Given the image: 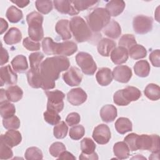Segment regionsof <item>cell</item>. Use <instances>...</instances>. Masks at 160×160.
Segmentation results:
<instances>
[{
    "label": "cell",
    "mask_w": 160,
    "mask_h": 160,
    "mask_svg": "<svg viewBox=\"0 0 160 160\" xmlns=\"http://www.w3.org/2000/svg\"><path fill=\"white\" fill-rule=\"evenodd\" d=\"M69 66V59L64 56H55L44 60L40 67V72L44 81L42 89L47 91L53 89L60 72L68 70Z\"/></svg>",
    "instance_id": "obj_1"
},
{
    "label": "cell",
    "mask_w": 160,
    "mask_h": 160,
    "mask_svg": "<svg viewBox=\"0 0 160 160\" xmlns=\"http://www.w3.org/2000/svg\"><path fill=\"white\" fill-rule=\"evenodd\" d=\"M69 28L74 39L78 42L88 41L92 38L91 30L84 19L80 16H76L71 18Z\"/></svg>",
    "instance_id": "obj_2"
},
{
    "label": "cell",
    "mask_w": 160,
    "mask_h": 160,
    "mask_svg": "<svg viewBox=\"0 0 160 160\" xmlns=\"http://www.w3.org/2000/svg\"><path fill=\"white\" fill-rule=\"evenodd\" d=\"M86 20L91 31L98 32L102 30L110 22L111 16L106 9L98 8L88 14Z\"/></svg>",
    "instance_id": "obj_3"
},
{
    "label": "cell",
    "mask_w": 160,
    "mask_h": 160,
    "mask_svg": "<svg viewBox=\"0 0 160 160\" xmlns=\"http://www.w3.org/2000/svg\"><path fill=\"white\" fill-rule=\"evenodd\" d=\"M141 96V92L137 88L127 86L114 94L113 101L118 106H127L131 101H137Z\"/></svg>",
    "instance_id": "obj_4"
},
{
    "label": "cell",
    "mask_w": 160,
    "mask_h": 160,
    "mask_svg": "<svg viewBox=\"0 0 160 160\" xmlns=\"http://www.w3.org/2000/svg\"><path fill=\"white\" fill-rule=\"evenodd\" d=\"M138 150H148L152 152H159V137L157 134H141L136 139Z\"/></svg>",
    "instance_id": "obj_5"
},
{
    "label": "cell",
    "mask_w": 160,
    "mask_h": 160,
    "mask_svg": "<svg viewBox=\"0 0 160 160\" xmlns=\"http://www.w3.org/2000/svg\"><path fill=\"white\" fill-rule=\"evenodd\" d=\"M76 61L84 74L91 76L95 73L97 66L90 54L85 52H79L76 56Z\"/></svg>",
    "instance_id": "obj_6"
},
{
    "label": "cell",
    "mask_w": 160,
    "mask_h": 160,
    "mask_svg": "<svg viewBox=\"0 0 160 160\" xmlns=\"http://www.w3.org/2000/svg\"><path fill=\"white\" fill-rule=\"evenodd\" d=\"M48 98L47 110L54 111L57 112H60L64 108L63 99L65 94L59 90L54 91H44Z\"/></svg>",
    "instance_id": "obj_7"
},
{
    "label": "cell",
    "mask_w": 160,
    "mask_h": 160,
    "mask_svg": "<svg viewBox=\"0 0 160 160\" xmlns=\"http://www.w3.org/2000/svg\"><path fill=\"white\" fill-rule=\"evenodd\" d=\"M152 24L153 19L151 17L138 15L133 19V29L137 34H144L152 30Z\"/></svg>",
    "instance_id": "obj_8"
},
{
    "label": "cell",
    "mask_w": 160,
    "mask_h": 160,
    "mask_svg": "<svg viewBox=\"0 0 160 160\" xmlns=\"http://www.w3.org/2000/svg\"><path fill=\"white\" fill-rule=\"evenodd\" d=\"M92 136L98 144H105L109 141L111 134L109 128L106 124H101L95 127Z\"/></svg>",
    "instance_id": "obj_9"
},
{
    "label": "cell",
    "mask_w": 160,
    "mask_h": 160,
    "mask_svg": "<svg viewBox=\"0 0 160 160\" xmlns=\"http://www.w3.org/2000/svg\"><path fill=\"white\" fill-rule=\"evenodd\" d=\"M64 81L70 86H77L82 81V76L80 70L74 66L71 67L62 74Z\"/></svg>",
    "instance_id": "obj_10"
},
{
    "label": "cell",
    "mask_w": 160,
    "mask_h": 160,
    "mask_svg": "<svg viewBox=\"0 0 160 160\" xmlns=\"http://www.w3.org/2000/svg\"><path fill=\"white\" fill-rule=\"evenodd\" d=\"M0 80L1 86L4 84L13 85L17 83L18 76L10 65H7L2 66L0 69Z\"/></svg>",
    "instance_id": "obj_11"
},
{
    "label": "cell",
    "mask_w": 160,
    "mask_h": 160,
    "mask_svg": "<svg viewBox=\"0 0 160 160\" xmlns=\"http://www.w3.org/2000/svg\"><path fill=\"white\" fill-rule=\"evenodd\" d=\"M77 50V44L73 41H65L62 42H56L55 55L69 56L75 53Z\"/></svg>",
    "instance_id": "obj_12"
},
{
    "label": "cell",
    "mask_w": 160,
    "mask_h": 160,
    "mask_svg": "<svg viewBox=\"0 0 160 160\" xmlns=\"http://www.w3.org/2000/svg\"><path fill=\"white\" fill-rule=\"evenodd\" d=\"M113 78L118 82L126 83L132 77L131 68L125 65H120L115 67L112 72Z\"/></svg>",
    "instance_id": "obj_13"
},
{
    "label": "cell",
    "mask_w": 160,
    "mask_h": 160,
    "mask_svg": "<svg viewBox=\"0 0 160 160\" xmlns=\"http://www.w3.org/2000/svg\"><path fill=\"white\" fill-rule=\"evenodd\" d=\"M87 98L86 92L81 88L72 89L67 94L68 102L74 106H79L83 104L86 101Z\"/></svg>",
    "instance_id": "obj_14"
},
{
    "label": "cell",
    "mask_w": 160,
    "mask_h": 160,
    "mask_svg": "<svg viewBox=\"0 0 160 160\" xmlns=\"http://www.w3.org/2000/svg\"><path fill=\"white\" fill-rule=\"evenodd\" d=\"M52 2L56 9L60 13L69 14L70 16L76 15L79 13V12L75 9L72 1L55 0Z\"/></svg>",
    "instance_id": "obj_15"
},
{
    "label": "cell",
    "mask_w": 160,
    "mask_h": 160,
    "mask_svg": "<svg viewBox=\"0 0 160 160\" xmlns=\"http://www.w3.org/2000/svg\"><path fill=\"white\" fill-rule=\"evenodd\" d=\"M1 139L9 146L13 148L21 143L22 136L19 131L15 129H9L4 134H1Z\"/></svg>",
    "instance_id": "obj_16"
},
{
    "label": "cell",
    "mask_w": 160,
    "mask_h": 160,
    "mask_svg": "<svg viewBox=\"0 0 160 160\" xmlns=\"http://www.w3.org/2000/svg\"><path fill=\"white\" fill-rule=\"evenodd\" d=\"M27 79L29 86L33 88H42L44 86V79L40 70L30 69L27 72Z\"/></svg>",
    "instance_id": "obj_17"
},
{
    "label": "cell",
    "mask_w": 160,
    "mask_h": 160,
    "mask_svg": "<svg viewBox=\"0 0 160 160\" xmlns=\"http://www.w3.org/2000/svg\"><path fill=\"white\" fill-rule=\"evenodd\" d=\"M116 46V44L113 40L109 38H102L99 41L97 49L100 55L104 57H108Z\"/></svg>",
    "instance_id": "obj_18"
},
{
    "label": "cell",
    "mask_w": 160,
    "mask_h": 160,
    "mask_svg": "<svg viewBox=\"0 0 160 160\" xmlns=\"http://www.w3.org/2000/svg\"><path fill=\"white\" fill-rule=\"evenodd\" d=\"M111 59L116 64H121L126 62L128 59V50L124 47H116L111 52Z\"/></svg>",
    "instance_id": "obj_19"
},
{
    "label": "cell",
    "mask_w": 160,
    "mask_h": 160,
    "mask_svg": "<svg viewBox=\"0 0 160 160\" xmlns=\"http://www.w3.org/2000/svg\"><path fill=\"white\" fill-rule=\"evenodd\" d=\"M55 30L62 40H68L72 37L69 28V21L68 19L59 20L56 24Z\"/></svg>",
    "instance_id": "obj_20"
},
{
    "label": "cell",
    "mask_w": 160,
    "mask_h": 160,
    "mask_svg": "<svg viewBox=\"0 0 160 160\" xmlns=\"http://www.w3.org/2000/svg\"><path fill=\"white\" fill-rule=\"evenodd\" d=\"M96 78L99 84L102 86H106L112 81L113 76L112 71L108 68H100L96 74Z\"/></svg>",
    "instance_id": "obj_21"
},
{
    "label": "cell",
    "mask_w": 160,
    "mask_h": 160,
    "mask_svg": "<svg viewBox=\"0 0 160 160\" xmlns=\"http://www.w3.org/2000/svg\"><path fill=\"white\" fill-rule=\"evenodd\" d=\"M44 20L43 16L39 12L32 11L26 16V21L28 24V29H41L42 28V24Z\"/></svg>",
    "instance_id": "obj_22"
},
{
    "label": "cell",
    "mask_w": 160,
    "mask_h": 160,
    "mask_svg": "<svg viewBox=\"0 0 160 160\" xmlns=\"http://www.w3.org/2000/svg\"><path fill=\"white\" fill-rule=\"evenodd\" d=\"M125 2L121 0H112L106 4V9L111 16H118L122 12L125 8Z\"/></svg>",
    "instance_id": "obj_23"
},
{
    "label": "cell",
    "mask_w": 160,
    "mask_h": 160,
    "mask_svg": "<svg viewBox=\"0 0 160 160\" xmlns=\"http://www.w3.org/2000/svg\"><path fill=\"white\" fill-rule=\"evenodd\" d=\"M117 109L112 104H107L102 107L100 110V116L105 122H112L117 117Z\"/></svg>",
    "instance_id": "obj_24"
},
{
    "label": "cell",
    "mask_w": 160,
    "mask_h": 160,
    "mask_svg": "<svg viewBox=\"0 0 160 160\" xmlns=\"http://www.w3.org/2000/svg\"><path fill=\"white\" fill-rule=\"evenodd\" d=\"M22 39L21 31L15 27L11 28L3 37L4 41L8 45L19 43Z\"/></svg>",
    "instance_id": "obj_25"
},
{
    "label": "cell",
    "mask_w": 160,
    "mask_h": 160,
    "mask_svg": "<svg viewBox=\"0 0 160 160\" xmlns=\"http://www.w3.org/2000/svg\"><path fill=\"white\" fill-rule=\"evenodd\" d=\"M103 33L108 37L112 39L118 38L121 34V28L119 23L114 20L111 21L102 29Z\"/></svg>",
    "instance_id": "obj_26"
},
{
    "label": "cell",
    "mask_w": 160,
    "mask_h": 160,
    "mask_svg": "<svg viewBox=\"0 0 160 160\" xmlns=\"http://www.w3.org/2000/svg\"><path fill=\"white\" fill-rule=\"evenodd\" d=\"M11 65L14 71L16 72L22 73L28 69V64L26 56L18 55L11 61Z\"/></svg>",
    "instance_id": "obj_27"
},
{
    "label": "cell",
    "mask_w": 160,
    "mask_h": 160,
    "mask_svg": "<svg viewBox=\"0 0 160 160\" xmlns=\"http://www.w3.org/2000/svg\"><path fill=\"white\" fill-rule=\"evenodd\" d=\"M113 152L118 159H124L129 156L130 149L124 141H120L114 144Z\"/></svg>",
    "instance_id": "obj_28"
},
{
    "label": "cell",
    "mask_w": 160,
    "mask_h": 160,
    "mask_svg": "<svg viewBox=\"0 0 160 160\" xmlns=\"http://www.w3.org/2000/svg\"><path fill=\"white\" fill-rule=\"evenodd\" d=\"M115 128L118 132L124 134L132 130V125L131 121L126 118L121 117L118 118L115 122Z\"/></svg>",
    "instance_id": "obj_29"
},
{
    "label": "cell",
    "mask_w": 160,
    "mask_h": 160,
    "mask_svg": "<svg viewBox=\"0 0 160 160\" xmlns=\"http://www.w3.org/2000/svg\"><path fill=\"white\" fill-rule=\"evenodd\" d=\"M6 94L9 101L16 102L21 100L23 96L22 89L18 86H11L6 90Z\"/></svg>",
    "instance_id": "obj_30"
},
{
    "label": "cell",
    "mask_w": 160,
    "mask_h": 160,
    "mask_svg": "<svg viewBox=\"0 0 160 160\" xmlns=\"http://www.w3.org/2000/svg\"><path fill=\"white\" fill-rule=\"evenodd\" d=\"M150 69V65L146 60L138 61L134 66L135 74L141 78L147 77L149 74Z\"/></svg>",
    "instance_id": "obj_31"
},
{
    "label": "cell",
    "mask_w": 160,
    "mask_h": 160,
    "mask_svg": "<svg viewBox=\"0 0 160 160\" xmlns=\"http://www.w3.org/2000/svg\"><path fill=\"white\" fill-rule=\"evenodd\" d=\"M145 96L151 101H157L160 98V88L153 83L149 84L144 91Z\"/></svg>",
    "instance_id": "obj_32"
},
{
    "label": "cell",
    "mask_w": 160,
    "mask_h": 160,
    "mask_svg": "<svg viewBox=\"0 0 160 160\" xmlns=\"http://www.w3.org/2000/svg\"><path fill=\"white\" fill-rule=\"evenodd\" d=\"M128 54L131 58L137 60L145 58L147 51L143 46L136 44L128 49Z\"/></svg>",
    "instance_id": "obj_33"
},
{
    "label": "cell",
    "mask_w": 160,
    "mask_h": 160,
    "mask_svg": "<svg viewBox=\"0 0 160 160\" xmlns=\"http://www.w3.org/2000/svg\"><path fill=\"white\" fill-rule=\"evenodd\" d=\"M6 16L7 19L12 23H17L23 18L22 11L14 6H11L8 9Z\"/></svg>",
    "instance_id": "obj_34"
},
{
    "label": "cell",
    "mask_w": 160,
    "mask_h": 160,
    "mask_svg": "<svg viewBox=\"0 0 160 160\" xmlns=\"http://www.w3.org/2000/svg\"><path fill=\"white\" fill-rule=\"evenodd\" d=\"M44 57L43 54L41 52L31 53L29 56L31 69L34 70H40L41 64Z\"/></svg>",
    "instance_id": "obj_35"
},
{
    "label": "cell",
    "mask_w": 160,
    "mask_h": 160,
    "mask_svg": "<svg viewBox=\"0 0 160 160\" xmlns=\"http://www.w3.org/2000/svg\"><path fill=\"white\" fill-rule=\"evenodd\" d=\"M96 148L95 142L91 138H85L81 142V149L84 154H90L94 152Z\"/></svg>",
    "instance_id": "obj_36"
},
{
    "label": "cell",
    "mask_w": 160,
    "mask_h": 160,
    "mask_svg": "<svg viewBox=\"0 0 160 160\" xmlns=\"http://www.w3.org/2000/svg\"><path fill=\"white\" fill-rule=\"evenodd\" d=\"M0 104L1 116L3 119L8 118L14 115L16 112V108L13 104L6 102Z\"/></svg>",
    "instance_id": "obj_37"
},
{
    "label": "cell",
    "mask_w": 160,
    "mask_h": 160,
    "mask_svg": "<svg viewBox=\"0 0 160 160\" xmlns=\"http://www.w3.org/2000/svg\"><path fill=\"white\" fill-rule=\"evenodd\" d=\"M56 42L52 38L47 37L42 41V48L44 52L47 55H55V48Z\"/></svg>",
    "instance_id": "obj_38"
},
{
    "label": "cell",
    "mask_w": 160,
    "mask_h": 160,
    "mask_svg": "<svg viewBox=\"0 0 160 160\" xmlns=\"http://www.w3.org/2000/svg\"><path fill=\"white\" fill-rule=\"evenodd\" d=\"M68 127L64 121H60L58 124L55 125L53 129V134L57 139L64 138L68 133Z\"/></svg>",
    "instance_id": "obj_39"
},
{
    "label": "cell",
    "mask_w": 160,
    "mask_h": 160,
    "mask_svg": "<svg viewBox=\"0 0 160 160\" xmlns=\"http://www.w3.org/2000/svg\"><path fill=\"white\" fill-rule=\"evenodd\" d=\"M119 46H122L127 49L128 50L134 45L136 44V41L135 37L132 34H126L122 35L119 40Z\"/></svg>",
    "instance_id": "obj_40"
},
{
    "label": "cell",
    "mask_w": 160,
    "mask_h": 160,
    "mask_svg": "<svg viewBox=\"0 0 160 160\" xmlns=\"http://www.w3.org/2000/svg\"><path fill=\"white\" fill-rule=\"evenodd\" d=\"M43 116L45 121L52 126H55L58 124L61 119V116L58 114V112L51 110L46 111L44 112Z\"/></svg>",
    "instance_id": "obj_41"
},
{
    "label": "cell",
    "mask_w": 160,
    "mask_h": 160,
    "mask_svg": "<svg viewBox=\"0 0 160 160\" xmlns=\"http://www.w3.org/2000/svg\"><path fill=\"white\" fill-rule=\"evenodd\" d=\"M53 2L51 1H36V7L38 11L43 14H47L52 9Z\"/></svg>",
    "instance_id": "obj_42"
},
{
    "label": "cell",
    "mask_w": 160,
    "mask_h": 160,
    "mask_svg": "<svg viewBox=\"0 0 160 160\" xmlns=\"http://www.w3.org/2000/svg\"><path fill=\"white\" fill-rule=\"evenodd\" d=\"M25 158L27 160L42 159L43 158L42 152L37 147H30L25 152Z\"/></svg>",
    "instance_id": "obj_43"
},
{
    "label": "cell",
    "mask_w": 160,
    "mask_h": 160,
    "mask_svg": "<svg viewBox=\"0 0 160 160\" xmlns=\"http://www.w3.org/2000/svg\"><path fill=\"white\" fill-rule=\"evenodd\" d=\"M20 120L16 116L3 119L2 124L6 129H18L20 127Z\"/></svg>",
    "instance_id": "obj_44"
},
{
    "label": "cell",
    "mask_w": 160,
    "mask_h": 160,
    "mask_svg": "<svg viewBox=\"0 0 160 160\" xmlns=\"http://www.w3.org/2000/svg\"><path fill=\"white\" fill-rule=\"evenodd\" d=\"M98 2V1H88V0L72 1L74 6L78 12L87 9L95 5Z\"/></svg>",
    "instance_id": "obj_45"
},
{
    "label": "cell",
    "mask_w": 160,
    "mask_h": 160,
    "mask_svg": "<svg viewBox=\"0 0 160 160\" xmlns=\"http://www.w3.org/2000/svg\"><path fill=\"white\" fill-rule=\"evenodd\" d=\"M85 134L84 128L82 125H76L71 128L69 130V137L74 140L81 139Z\"/></svg>",
    "instance_id": "obj_46"
},
{
    "label": "cell",
    "mask_w": 160,
    "mask_h": 160,
    "mask_svg": "<svg viewBox=\"0 0 160 160\" xmlns=\"http://www.w3.org/2000/svg\"><path fill=\"white\" fill-rule=\"evenodd\" d=\"M9 146L5 142L1 139L0 142V159H8L12 157L13 152Z\"/></svg>",
    "instance_id": "obj_47"
},
{
    "label": "cell",
    "mask_w": 160,
    "mask_h": 160,
    "mask_svg": "<svg viewBox=\"0 0 160 160\" xmlns=\"http://www.w3.org/2000/svg\"><path fill=\"white\" fill-rule=\"evenodd\" d=\"M49 150L52 156L58 158L63 151H66V146L61 142H55L51 145Z\"/></svg>",
    "instance_id": "obj_48"
},
{
    "label": "cell",
    "mask_w": 160,
    "mask_h": 160,
    "mask_svg": "<svg viewBox=\"0 0 160 160\" xmlns=\"http://www.w3.org/2000/svg\"><path fill=\"white\" fill-rule=\"evenodd\" d=\"M22 45L26 49L31 51H38L41 48V44L39 42L34 41L29 37H27L23 39Z\"/></svg>",
    "instance_id": "obj_49"
},
{
    "label": "cell",
    "mask_w": 160,
    "mask_h": 160,
    "mask_svg": "<svg viewBox=\"0 0 160 160\" xmlns=\"http://www.w3.org/2000/svg\"><path fill=\"white\" fill-rule=\"evenodd\" d=\"M138 136V134L136 133H131L127 135L124 139V142L128 146L129 149L131 151H136L138 150L136 147V139Z\"/></svg>",
    "instance_id": "obj_50"
},
{
    "label": "cell",
    "mask_w": 160,
    "mask_h": 160,
    "mask_svg": "<svg viewBox=\"0 0 160 160\" xmlns=\"http://www.w3.org/2000/svg\"><path fill=\"white\" fill-rule=\"evenodd\" d=\"M81 121L80 115L76 112L69 113L66 119V122L69 126L77 125Z\"/></svg>",
    "instance_id": "obj_51"
},
{
    "label": "cell",
    "mask_w": 160,
    "mask_h": 160,
    "mask_svg": "<svg viewBox=\"0 0 160 160\" xmlns=\"http://www.w3.org/2000/svg\"><path fill=\"white\" fill-rule=\"evenodd\" d=\"M160 51L159 49H156L152 51L149 56V60L152 64V65L154 67H159L160 66Z\"/></svg>",
    "instance_id": "obj_52"
},
{
    "label": "cell",
    "mask_w": 160,
    "mask_h": 160,
    "mask_svg": "<svg viewBox=\"0 0 160 160\" xmlns=\"http://www.w3.org/2000/svg\"><path fill=\"white\" fill-rule=\"evenodd\" d=\"M9 60V54L6 49H4L1 44V65L2 66L7 63Z\"/></svg>",
    "instance_id": "obj_53"
},
{
    "label": "cell",
    "mask_w": 160,
    "mask_h": 160,
    "mask_svg": "<svg viewBox=\"0 0 160 160\" xmlns=\"http://www.w3.org/2000/svg\"><path fill=\"white\" fill-rule=\"evenodd\" d=\"M79 159H88V160L93 159V160H95V159H98V156L97 153L95 152L92 154H86L81 152V154L79 156Z\"/></svg>",
    "instance_id": "obj_54"
},
{
    "label": "cell",
    "mask_w": 160,
    "mask_h": 160,
    "mask_svg": "<svg viewBox=\"0 0 160 160\" xmlns=\"http://www.w3.org/2000/svg\"><path fill=\"white\" fill-rule=\"evenodd\" d=\"M58 159H64H64H73V160H74V159H76V158L71 152H69L68 151H64L60 154Z\"/></svg>",
    "instance_id": "obj_55"
},
{
    "label": "cell",
    "mask_w": 160,
    "mask_h": 160,
    "mask_svg": "<svg viewBox=\"0 0 160 160\" xmlns=\"http://www.w3.org/2000/svg\"><path fill=\"white\" fill-rule=\"evenodd\" d=\"M11 1L21 8L26 7L29 3V1L28 0H11Z\"/></svg>",
    "instance_id": "obj_56"
},
{
    "label": "cell",
    "mask_w": 160,
    "mask_h": 160,
    "mask_svg": "<svg viewBox=\"0 0 160 160\" xmlns=\"http://www.w3.org/2000/svg\"><path fill=\"white\" fill-rule=\"evenodd\" d=\"M0 104H2L4 102H8V98L6 94V91L4 89H1L0 91Z\"/></svg>",
    "instance_id": "obj_57"
},
{
    "label": "cell",
    "mask_w": 160,
    "mask_h": 160,
    "mask_svg": "<svg viewBox=\"0 0 160 160\" xmlns=\"http://www.w3.org/2000/svg\"><path fill=\"white\" fill-rule=\"evenodd\" d=\"M0 21H1V34H2L8 29V24L6 22V21H5L3 18H1Z\"/></svg>",
    "instance_id": "obj_58"
}]
</instances>
